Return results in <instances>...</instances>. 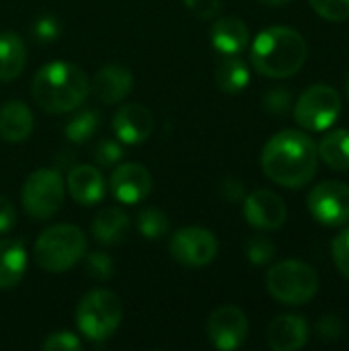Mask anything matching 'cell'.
I'll return each mask as SVG.
<instances>
[{
	"label": "cell",
	"mask_w": 349,
	"mask_h": 351,
	"mask_svg": "<svg viewBox=\"0 0 349 351\" xmlns=\"http://www.w3.org/2000/svg\"><path fill=\"white\" fill-rule=\"evenodd\" d=\"M86 271L97 280H109L113 276V261L107 253L95 251L86 255Z\"/></svg>",
	"instance_id": "cell-31"
},
{
	"label": "cell",
	"mask_w": 349,
	"mask_h": 351,
	"mask_svg": "<svg viewBox=\"0 0 349 351\" xmlns=\"http://www.w3.org/2000/svg\"><path fill=\"white\" fill-rule=\"evenodd\" d=\"M132 86H134V76H132L130 68H125L121 64L103 66L91 82L93 95L105 105H113V103L125 99L130 95Z\"/></svg>",
	"instance_id": "cell-15"
},
{
	"label": "cell",
	"mask_w": 349,
	"mask_h": 351,
	"mask_svg": "<svg viewBox=\"0 0 349 351\" xmlns=\"http://www.w3.org/2000/svg\"><path fill=\"white\" fill-rule=\"evenodd\" d=\"M64 195L66 187L62 173L58 169H37L27 177L21 191V202L31 218L47 220L62 208Z\"/></svg>",
	"instance_id": "cell-7"
},
{
	"label": "cell",
	"mask_w": 349,
	"mask_h": 351,
	"mask_svg": "<svg viewBox=\"0 0 349 351\" xmlns=\"http://www.w3.org/2000/svg\"><path fill=\"white\" fill-rule=\"evenodd\" d=\"M16 222V210L12 202L4 195H0V234L8 232Z\"/></svg>",
	"instance_id": "cell-37"
},
{
	"label": "cell",
	"mask_w": 349,
	"mask_h": 351,
	"mask_svg": "<svg viewBox=\"0 0 349 351\" xmlns=\"http://www.w3.org/2000/svg\"><path fill=\"white\" fill-rule=\"evenodd\" d=\"M313 10L331 23H341L349 19V0H309Z\"/></svg>",
	"instance_id": "cell-27"
},
{
	"label": "cell",
	"mask_w": 349,
	"mask_h": 351,
	"mask_svg": "<svg viewBox=\"0 0 349 351\" xmlns=\"http://www.w3.org/2000/svg\"><path fill=\"white\" fill-rule=\"evenodd\" d=\"M309 210L319 224L341 226L349 222V185L323 181L309 193Z\"/></svg>",
	"instance_id": "cell-10"
},
{
	"label": "cell",
	"mask_w": 349,
	"mask_h": 351,
	"mask_svg": "<svg viewBox=\"0 0 349 351\" xmlns=\"http://www.w3.org/2000/svg\"><path fill=\"white\" fill-rule=\"evenodd\" d=\"M245 189H243V183L237 181V179H226L222 185H220V195L226 199V202H239L243 197Z\"/></svg>",
	"instance_id": "cell-38"
},
{
	"label": "cell",
	"mask_w": 349,
	"mask_h": 351,
	"mask_svg": "<svg viewBox=\"0 0 349 351\" xmlns=\"http://www.w3.org/2000/svg\"><path fill=\"white\" fill-rule=\"evenodd\" d=\"M99 113L95 109H84V111H78L64 128V134L66 138L72 142V144H84L86 140H91L95 136V132L99 130Z\"/></svg>",
	"instance_id": "cell-25"
},
{
	"label": "cell",
	"mask_w": 349,
	"mask_h": 351,
	"mask_svg": "<svg viewBox=\"0 0 349 351\" xmlns=\"http://www.w3.org/2000/svg\"><path fill=\"white\" fill-rule=\"evenodd\" d=\"M346 333L344 321L335 315H325L317 321V335L321 341H337Z\"/></svg>",
	"instance_id": "cell-33"
},
{
	"label": "cell",
	"mask_w": 349,
	"mask_h": 351,
	"mask_svg": "<svg viewBox=\"0 0 349 351\" xmlns=\"http://www.w3.org/2000/svg\"><path fill=\"white\" fill-rule=\"evenodd\" d=\"M309 58L304 37L290 27H269L251 45L253 68L267 78H288L300 72Z\"/></svg>",
	"instance_id": "cell-3"
},
{
	"label": "cell",
	"mask_w": 349,
	"mask_h": 351,
	"mask_svg": "<svg viewBox=\"0 0 349 351\" xmlns=\"http://www.w3.org/2000/svg\"><path fill=\"white\" fill-rule=\"evenodd\" d=\"M249 335L247 315L232 304L218 306L208 319L210 343L220 351L239 350Z\"/></svg>",
	"instance_id": "cell-11"
},
{
	"label": "cell",
	"mask_w": 349,
	"mask_h": 351,
	"mask_svg": "<svg viewBox=\"0 0 349 351\" xmlns=\"http://www.w3.org/2000/svg\"><path fill=\"white\" fill-rule=\"evenodd\" d=\"M62 33V27H60V21L51 14H43L35 21L33 25V35L37 37V41L41 43H51L60 37Z\"/></svg>",
	"instance_id": "cell-32"
},
{
	"label": "cell",
	"mask_w": 349,
	"mask_h": 351,
	"mask_svg": "<svg viewBox=\"0 0 349 351\" xmlns=\"http://www.w3.org/2000/svg\"><path fill=\"white\" fill-rule=\"evenodd\" d=\"M263 105L272 113H286L292 105V93L284 86H276L265 95Z\"/></svg>",
	"instance_id": "cell-34"
},
{
	"label": "cell",
	"mask_w": 349,
	"mask_h": 351,
	"mask_svg": "<svg viewBox=\"0 0 349 351\" xmlns=\"http://www.w3.org/2000/svg\"><path fill=\"white\" fill-rule=\"evenodd\" d=\"M121 302L109 290H93L78 302L76 325L84 339L93 343L107 341L121 323Z\"/></svg>",
	"instance_id": "cell-6"
},
{
	"label": "cell",
	"mask_w": 349,
	"mask_h": 351,
	"mask_svg": "<svg viewBox=\"0 0 349 351\" xmlns=\"http://www.w3.org/2000/svg\"><path fill=\"white\" fill-rule=\"evenodd\" d=\"M33 125V113L23 101H6L0 107V138L4 142H25L31 136Z\"/></svg>",
	"instance_id": "cell-19"
},
{
	"label": "cell",
	"mask_w": 349,
	"mask_h": 351,
	"mask_svg": "<svg viewBox=\"0 0 349 351\" xmlns=\"http://www.w3.org/2000/svg\"><path fill=\"white\" fill-rule=\"evenodd\" d=\"M319 158L333 171H349V130H335L323 136L317 146Z\"/></svg>",
	"instance_id": "cell-24"
},
{
	"label": "cell",
	"mask_w": 349,
	"mask_h": 351,
	"mask_svg": "<svg viewBox=\"0 0 349 351\" xmlns=\"http://www.w3.org/2000/svg\"><path fill=\"white\" fill-rule=\"evenodd\" d=\"M86 253L84 232L74 224H53L35 243V263L47 274H64Z\"/></svg>",
	"instance_id": "cell-4"
},
{
	"label": "cell",
	"mask_w": 349,
	"mask_h": 351,
	"mask_svg": "<svg viewBox=\"0 0 349 351\" xmlns=\"http://www.w3.org/2000/svg\"><path fill=\"white\" fill-rule=\"evenodd\" d=\"M251 80L249 66L239 56H224L216 66V84L228 95L243 93Z\"/></svg>",
	"instance_id": "cell-23"
},
{
	"label": "cell",
	"mask_w": 349,
	"mask_h": 351,
	"mask_svg": "<svg viewBox=\"0 0 349 351\" xmlns=\"http://www.w3.org/2000/svg\"><path fill=\"white\" fill-rule=\"evenodd\" d=\"M259 2L265 4V6H282V4H286L290 0H259Z\"/></svg>",
	"instance_id": "cell-39"
},
{
	"label": "cell",
	"mask_w": 349,
	"mask_h": 351,
	"mask_svg": "<svg viewBox=\"0 0 349 351\" xmlns=\"http://www.w3.org/2000/svg\"><path fill=\"white\" fill-rule=\"evenodd\" d=\"M346 93H348V99H349V76H348V80H346Z\"/></svg>",
	"instance_id": "cell-40"
},
{
	"label": "cell",
	"mask_w": 349,
	"mask_h": 351,
	"mask_svg": "<svg viewBox=\"0 0 349 351\" xmlns=\"http://www.w3.org/2000/svg\"><path fill=\"white\" fill-rule=\"evenodd\" d=\"M152 125H154V119H152L150 109H146L140 103L121 105L117 113L113 115V123H111L117 140L130 146L146 142L152 134Z\"/></svg>",
	"instance_id": "cell-14"
},
{
	"label": "cell",
	"mask_w": 349,
	"mask_h": 351,
	"mask_svg": "<svg viewBox=\"0 0 349 351\" xmlns=\"http://www.w3.org/2000/svg\"><path fill=\"white\" fill-rule=\"evenodd\" d=\"M183 2L200 19H214L222 8L220 0H183Z\"/></svg>",
	"instance_id": "cell-36"
},
{
	"label": "cell",
	"mask_w": 349,
	"mask_h": 351,
	"mask_svg": "<svg viewBox=\"0 0 349 351\" xmlns=\"http://www.w3.org/2000/svg\"><path fill=\"white\" fill-rule=\"evenodd\" d=\"M341 113V97L329 84H315L306 88L296 105L294 119L300 128L309 132H323L335 123Z\"/></svg>",
	"instance_id": "cell-8"
},
{
	"label": "cell",
	"mask_w": 349,
	"mask_h": 351,
	"mask_svg": "<svg viewBox=\"0 0 349 351\" xmlns=\"http://www.w3.org/2000/svg\"><path fill=\"white\" fill-rule=\"evenodd\" d=\"M138 230L144 239L148 241H156L160 237H165L169 232V218L165 212L156 210V208H146L138 214Z\"/></svg>",
	"instance_id": "cell-26"
},
{
	"label": "cell",
	"mask_w": 349,
	"mask_h": 351,
	"mask_svg": "<svg viewBox=\"0 0 349 351\" xmlns=\"http://www.w3.org/2000/svg\"><path fill=\"white\" fill-rule=\"evenodd\" d=\"M68 191L80 206H95L105 197V179L97 167L76 165L68 173Z\"/></svg>",
	"instance_id": "cell-17"
},
{
	"label": "cell",
	"mask_w": 349,
	"mask_h": 351,
	"mask_svg": "<svg viewBox=\"0 0 349 351\" xmlns=\"http://www.w3.org/2000/svg\"><path fill=\"white\" fill-rule=\"evenodd\" d=\"M169 251H171V257L185 267H204L216 259L218 241L214 232L206 228L187 226V228L177 230L171 237Z\"/></svg>",
	"instance_id": "cell-9"
},
{
	"label": "cell",
	"mask_w": 349,
	"mask_h": 351,
	"mask_svg": "<svg viewBox=\"0 0 349 351\" xmlns=\"http://www.w3.org/2000/svg\"><path fill=\"white\" fill-rule=\"evenodd\" d=\"M27 64V47L23 39L12 33H0V82H10L21 76Z\"/></svg>",
	"instance_id": "cell-22"
},
{
	"label": "cell",
	"mask_w": 349,
	"mask_h": 351,
	"mask_svg": "<svg viewBox=\"0 0 349 351\" xmlns=\"http://www.w3.org/2000/svg\"><path fill=\"white\" fill-rule=\"evenodd\" d=\"M247 259L255 265H265L276 257V245L267 237H253L245 245Z\"/></svg>",
	"instance_id": "cell-28"
},
{
	"label": "cell",
	"mask_w": 349,
	"mask_h": 351,
	"mask_svg": "<svg viewBox=\"0 0 349 351\" xmlns=\"http://www.w3.org/2000/svg\"><path fill=\"white\" fill-rule=\"evenodd\" d=\"M267 292L280 302L288 306L309 304L319 292V276L317 271L302 261H282L276 263L265 278Z\"/></svg>",
	"instance_id": "cell-5"
},
{
	"label": "cell",
	"mask_w": 349,
	"mask_h": 351,
	"mask_svg": "<svg viewBox=\"0 0 349 351\" xmlns=\"http://www.w3.org/2000/svg\"><path fill=\"white\" fill-rule=\"evenodd\" d=\"M319 167V150L315 140L298 130L278 132L267 140L261 152V169L265 177L282 187L300 189L313 181Z\"/></svg>",
	"instance_id": "cell-1"
},
{
	"label": "cell",
	"mask_w": 349,
	"mask_h": 351,
	"mask_svg": "<svg viewBox=\"0 0 349 351\" xmlns=\"http://www.w3.org/2000/svg\"><path fill=\"white\" fill-rule=\"evenodd\" d=\"M82 348L80 339L70 333V331H58L45 337V341L41 343L43 351H78Z\"/></svg>",
	"instance_id": "cell-30"
},
{
	"label": "cell",
	"mask_w": 349,
	"mask_h": 351,
	"mask_svg": "<svg viewBox=\"0 0 349 351\" xmlns=\"http://www.w3.org/2000/svg\"><path fill=\"white\" fill-rule=\"evenodd\" d=\"M306 341L309 323L298 315H282L267 325V346L274 351H298Z\"/></svg>",
	"instance_id": "cell-16"
},
{
	"label": "cell",
	"mask_w": 349,
	"mask_h": 351,
	"mask_svg": "<svg viewBox=\"0 0 349 351\" xmlns=\"http://www.w3.org/2000/svg\"><path fill=\"white\" fill-rule=\"evenodd\" d=\"M91 93L86 74L70 62H49L37 70L31 82V95L45 113H68L78 109Z\"/></svg>",
	"instance_id": "cell-2"
},
{
	"label": "cell",
	"mask_w": 349,
	"mask_h": 351,
	"mask_svg": "<svg viewBox=\"0 0 349 351\" xmlns=\"http://www.w3.org/2000/svg\"><path fill=\"white\" fill-rule=\"evenodd\" d=\"M95 162L101 165V167H113L121 160L123 156V148L119 142L115 140H101L97 146H95Z\"/></svg>",
	"instance_id": "cell-29"
},
{
	"label": "cell",
	"mask_w": 349,
	"mask_h": 351,
	"mask_svg": "<svg viewBox=\"0 0 349 351\" xmlns=\"http://www.w3.org/2000/svg\"><path fill=\"white\" fill-rule=\"evenodd\" d=\"M333 261L339 269V274L349 280V228L344 230L335 241H333Z\"/></svg>",
	"instance_id": "cell-35"
},
{
	"label": "cell",
	"mask_w": 349,
	"mask_h": 351,
	"mask_svg": "<svg viewBox=\"0 0 349 351\" xmlns=\"http://www.w3.org/2000/svg\"><path fill=\"white\" fill-rule=\"evenodd\" d=\"M109 187L113 197L119 204L134 206L144 202L152 191V175L146 167L138 162H123L119 165L109 179Z\"/></svg>",
	"instance_id": "cell-13"
},
{
	"label": "cell",
	"mask_w": 349,
	"mask_h": 351,
	"mask_svg": "<svg viewBox=\"0 0 349 351\" xmlns=\"http://www.w3.org/2000/svg\"><path fill=\"white\" fill-rule=\"evenodd\" d=\"M243 214L245 220L257 230H278L286 224L288 208L278 193L269 189H257L245 199Z\"/></svg>",
	"instance_id": "cell-12"
},
{
	"label": "cell",
	"mask_w": 349,
	"mask_h": 351,
	"mask_svg": "<svg viewBox=\"0 0 349 351\" xmlns=\"http://www.w3.org/2000/svg\"><path fill=\"white\" fill-rule=\"evenodd\" d=\"M91 232H93L95 241L101 245H119L125 241V237L130 232V218L123 210H119L115 206L103 208L95 216Z\"/></svg>",
	"instance_id": "cell-21"
},
{
	"label": "cell",
	"mask_w": 349,
	"mask_h": 351,
	"mask_svg": "<svg viewBox=\"0 0 349 351\" xmlns=\"http://www.w3.org/2000/svg\"><path fill=\"white\" fill-rule=\"evenodd\" d=\"M27 271V249L16 239L0 241V290H12Z\"/></svg>",
	"instance_id": "cell-20"
},
{
	"label": "cell",
	"mask_w": 349,
	"mask_h": 351,
	"mask_svg": "<svg viewBox=\"0 0 349 351\" xmlns=\"http://www.w3.org/2000/svg\"><path fill=\"white\" fill-rule=\"evenodd\" d=\"M249 27L237 16H222L210 29V41L222 56H239L249 45Z\"/></svg>",
	"instance_id": "cell-18"
}]
</instances>
